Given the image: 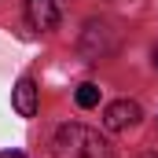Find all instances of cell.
<instances>
[{
  "mask_svg": "<svg viewBox=\"0 0 158 158\" xmlns=\"http://www.w3.org/2000/svg\"><path fill=\"white\" fill-rule=\"evenodd\" d=\"M55 158H110V147H107V140L96 132V129H88V125H63L59 132H55Z\"/></svg>",
  "mask_w": 158,
  "mask_h": 158,
  "instance_id": "6da1fadb",
  "label": "cell"
},
{
  "mask_svg": "<svg viewBox=\"0 0 158 158\" xmlns=\"http://www.w3.org/2000/svg\"><path fill=\"white\" fill-rule=\"evenodd\" d=\"M140 118H143V110H140L136 99H114V103H107V110H103V125H107L110 132L132 129Z\"/></svg>",
  "mask_w": 158,
  "mask_h": 158,
  "instance_id": "7a4b0ae2",
  "label": "cell"
},
{
  "mask_svg": "<svg viewBox=\"0 0 158 158\" xmlns=\"http://www.w3.org/2000/svg\"><path fill=\"white\" fill-rule=\"evenodd\" d=\"M81 52L96 63V59H103V55H110L114 52V37H110V30L103 26V22H88L85 26V37H81Z\"/></svg>",
  "mask_w": 158,
  "mask_h": 158,
  "instance_id": "3957f363",
  "label": "cell"
},
{
  "mask_svg": "<svg viewBox=\"0 0 158 158\" xmlns=\"http://www.w3.org/2000/svg\"><path fill=\"white\" fill-rule=\"evenodd\" d=\"M26 19L37 33H52L59 26V4L55 0H26Z\"/></svg>",
  "mask_w": 158,
  "mask_h": 158,
  "instance_id": "277c9868",
  "label": "cell"
},
{
  "mask_svg": "<svg viewBox=\"0 0 158 158\" xmlns=\"http://www.w3.org/2000/svg\"><path fill=\"white\" fill-rule=\"evenodd\" d=\"M11 103H15V110H19L22 118H33V114H37V85H33V77H22L15 85Z\"/></svg>",
  "mask_w": 158,
  "mask_h": 158,
  "instance_id": "5b68a950",
  "label": "cell"
},
{
  "mask_svg": "<svg viewBox=\"0 0 158 158\" xmlns=\"http://www.w3.org/2000/svg\"><path fill=\"white\" fill-rule=\"evenodd\" d=\"M74 99H77V107H81V110H92V107H99V85L85 81L77 92H74Z\"/></svg>",
  "mask_w": 158,
  "mask_h": 158,
  "instance_id": "8992f818",
  "label": "cell"
},
{
  "mask_svg": "<svg viewBox=\"0 0 158 158\" xmlns=\"http://www.w3.org/2000/svg\"><path fill=\"white\" fill-rule=\"evenodd\" d=\"M0 158H26L22 151H0Z\"/></svg>",
  "mask_w": 158,
  "mask_h": 158,
  "instance_id": "52a82bcc",
  "label": "cell"
},
{
  "mask_svg": "<svg viewBox=\"0 0 158 158\" xmlns=\"http://www.w3.org/2000/svg\"><path fill=\"white\" fill-rule=\"evenodd\" d=\"M140 158H158V155H155V151H147V155H140Z\"/></svg>",
  "mask_w": 158,
  "mask_h": 158,
  "instance_id": "ba28073f",
  "label": "cell"
},
{
  "mask_svg": "<svg viewBox=\"0 0 158 158\" xmlns=\"http://www.w3.org/2000/svg\"><path fill=\"white\" fill-rule=\"evenodd\" d=\"M155 66H158V44H155Z\"/></svg>",
  "mask_w": 158,
  "mask_h": 158,
  "instance_id": "9c48e42d",
  "label": "cell"
},
{
  "mask_svg": "<svg viewBox=\"0 0 158 158\" xmlns=\"http://www.w3.org/2000/svg\"><path fill=\"white\" fill-rule=\"evenodd\" d=\"M110 4H118V0H110Z\"/></svg>",
  "mask_w": 158,
  "mask_h": 158,
  "instance_id": "30bf717a",
  "label": "cell"
}]
</instances>
